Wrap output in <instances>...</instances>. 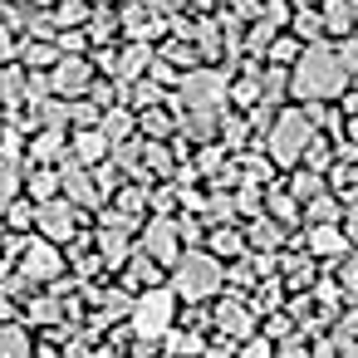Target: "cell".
<instances>
[{
  "instance_id": "6da1fadb",
  "label": "cell",
  "mask_w": 358,
  "mask_h": 358,
  "mask_svg": "<svg viewBox=\"0 0 358 358\" xmlns=\"http://www.w3.org/2000/svg\"><path fill=\"white\" fill-rule=\"evenodd\" d=\"M294 89H299V94H314V99H329V94L343 89V64H338L329 50H314V55H304Z\"/></svg>"
},
{
  "instance_id": "7a4b0ae2",
  "label": "cell",
  "mask_w": 358,
  "mask_h": 358,
  "mask_svg": "<svg viewBox=\"0 0 358 358\" xmlns=\"http://www.w3.org/2000/svg\"><path fill=\"white\" fill-rule=\"evenodd\" d=\"M216 285H221V270H216L211 255H187V260H182V270H177V289H182L187 299L211 294Z\"/></svg>"
},
{
  "instance_id": "3957f363",
  "label": "cell",
  "mask_w": 358,
  "mask_h": 358,
  "mask_svg": "<svg viewBox=\"0 0 358 358\" xmlns=\"http://www.w3.org/2000/svg\"><path fill=\"white\" fill-rule=\"evenodd\" d=\"M133 319H138V329H143L148 338L167 334V324H172V294H167V289H152V294H143Z\"/></svg>"
},
{
  "instance_id": "277c9868",
  "label": "cell",
  "mask_w": 358,
  "mask_h": 358,
  "mask_svg": "<svg viewBox=\"0 0 358 358\" xmlns=\"http://www.w3.org/2000/svg\"><path fill=\"white\" fill-rule=\"evenodd\" d=\"M304 143H309V123H304V113H285V118H280V128H275V143H270V148H275V157H280V162H289Z\"/></svg>"
},
{
  "instance_id": "5b68a950",
  "label": "cell",
  "mask_w": 358,
  "mask_h": 358,
  "mask_svg": "<svg viewBox=\"0 0 358 358\" xmlns=\"http://www.w3.org/2000/svg\"><path fill=\"white\" fill-rule=\"evenodd\" d=\"M25 270H30V275H40V280H50V275L59 270V260H55L50 250H30V260H25Z\"/></svg>"
},
{
  "instance_id": "8992f818",
  "label": "cell",
  "mask_w": 358,
  "mask_h": 358,
  "mask_svg": "<svg viewBox=\"0 0 358 358\" xmlns=\"http://www.w3.org/2000/svg\"><path fill=\"white\" fill-rule=\"evenodd\" d=\"M69 221H74V216H69L64 206H50V211H45V226H50V236H69Z\"/></svg>"
},
{
  "instance_id": "52a82bcc",
  "label": "cell",
  "mask_w": 358,
  "mask_h": 358,
  "mask_svg": "<svg viewBox=\"0 0 358 358\" xmlns=\"http://www.w3.org/2000/svg\"><path fill=\"white\" fill-rule=\"evenodd\" d=\"M148 250H152V255H172V236H167V226H152V231H148Z\"/></svg>"
},
{
  "instance_id": "ba28073f",
  "label": "cell",
  "mask_w": 358,
  "mask_h": 358,
  "mask_svg": "<svg viewBox=\"0 0 358 358\" xmlns=\"http://www.w3.org/2000/svg\"><path fill=\"white\" fill-rule=\"evenodd\" d=\"M84 79H89V74H84V64H64V69H59V89H74V84L84 89Z\"/></svg>"
},
{
  "instance_id": "9c48e42d",
  "label": "cell",
  "mask_w": 358,
  "mask_h": 358,
  "mask_svg": "<svg viewBox=\"0 0 358 358\" xmlns=\"http://www.w3.org/2000/svg\"><path fill=\"white\" fill-rule=\"evenodd\" d=\"M69 187H74V196H79V201H99V192H94V182H89V177L69 172Z\"/></svg>"
},
{
  "instance_id": "30bf717a",
  "label": "cell",
  "mask_w": 358,
  "mask_h": 358,
  "mask_svg": "<svg viewBox=\"0 0 358 358\" xmlns=\"http://www.w3.org/2000/svg\"><path fill=\"white\" fill-rule=\"evenodd\" d=\"M10 187H15V167H0V201L10 196Z\"/></svg>"
},
{
  "instance_id": "8fae6325",
  "label": "cell",
  "mask_w": 358,
  "mask_h": 358,
  "mask_svg": "<svg viewBox=\"0 0 358 358\" xmlns=\"http://www.w3.org/2000/svg\"><path fill=\"white\" fill-rule=\"evenodd\" d=\"M309 241H314L319 250H334V245H338V236H329V231H319V236H309Z\"/></svg>"
},
{
  "instance_id": "7c38bea8",
  "label": "cell",
  "mask_w": 358,
  "mask_h": 358,
  "mask_svg": "<svg viewBox=\"0 0 358 358\" xmlns=\"http://www.w3.org/2000/svg\"><path fill=\"white\" fill-rule=\"evenodd\" d=\"M79 157H84V162H94V157H99V138H84V152H79Z\"/></svg>"
}]
</instances>
